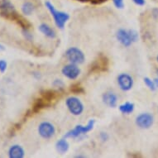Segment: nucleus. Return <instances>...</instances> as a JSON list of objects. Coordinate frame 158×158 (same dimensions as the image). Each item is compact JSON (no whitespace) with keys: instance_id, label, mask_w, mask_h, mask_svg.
Masks as SVG:
<instances>
[{"instance_id":"nucleus-1","label":"nucleus","mask_w":158,"mask_h":158,"mask_svg":"<svg viewBox=\"0 0 158 158\" xmlns=\"http://www.w3.org/2000/svg\"><path fill=\"white\" fill-rule=\"evenodd\" d=\"M46 7L47 9L50 11V13L52 14V16L54 18L55 23L56 24V26L60 29L64 28L65 23L69 20L70 16L69 14L64 12H60V11H57L55 7L52 5L50 2H46Z\"/></svg>"},{"instance_id":"nucleus-2","label":"nucleus","mask_w":158,"mask_h":158,"mask_svg":"<svg viewBox=\"0 0 158 158\" xmlns=\"http://www.w3.org/2000/svg\"><path fill=\"white\" fill-rule=\"evenodd\" d=\"M95 121L94 119H91L89 122L88 123V124L86 126H82V125H78L75 128H73L72 130H70L65 135V138H75L79 136H81L82 134H86L87 132H90L91 130L93 129Z\"/></svg>"},{"instance_id":"nucleus-3","label":"nucleus","mask_w":158,"mask_h":158,"mask_svg":"<svg viewBox=\"0 0 158 158\" xmlns=\"http://www.w3.org/2000/svg\"><path fill=\"white\" fill-rule=\"evenodd\" d=\"M66 106L73 115H81L84 111V105L76 97H70L66 99Z\"/></svg>"},{"instance_id":"nucleus-4","label":"nucleus","mask_w":158,"mask_h":158,"mask_svg":"<svg viewBox=\"0 0 158 158\" xmlns=\"http://www.w3.org/2000/svg\"><path fill=\"white\" fill-rule=\"evenodd\" d=\"M65 56L71 63L82 64L85 60V55L77 47H70L65 52Z\"/></svg>"},{"instance_id":"nucleus-5","label":"nucleus","mask_w":158,"mask_h":158,"mask_svg":"<svg viewBox=\"0 0 158 158\" xmlns=\"http://www.w3.org/2000/svg\"><path fill=\"white\" fill-rule=\"evenodd\" d=\"M39 135L45 139H49L54 136L56 129L54 125L49 122H42L38 127Z\"/></svg>"},{"instance_id":"nucleus-6","label":"nucleus","mask_w":158,"mask_h":158,"mask_svg":"<svg viewBox=\"0 0 158 158\" xmlns=\"http://www.w3.org/2000/svg\"><path fill=\"white\" fill-rule=\"evenodd\" d=\"M153 121H154L153 116L148 113L141 114L136 118V123L141 128H149L153 124Z\"/></svg>"},{"instance_id":"nucleus-7","label":"nucleus","mask_w":158,"mask_h":158,"mask_svg":"<svg viewBox=\"0 0 158 158\" xmlns=\"http://www.w3.org/2000/svg\"><path fill=\"white\" fill-rule=\"evenodd\" d=\"M62 74L70 80H75L81 74V70L76 64L71 63L69 65H65L62 69Z\"/></svg>"},{"instance_id":"nucleus-8","label":"nucleus","mask_w":158,"mask_h":158,"mask_svg":"<svg viewBox=\"0 0 158 158\" xmlns=\"http://www.w3.org/2000/svg\"><path fill=\"white\" fill-rule=\"evenodd\" d=\"M109 67V60L106 56L103 55H100L98 57V59L91 65V70L94 72H98V71H105L108 70Z\"/></svg>"},{"instance_id":"nucleus-9","label":"nucleus","mask_w":158,"mask_h":158,"mask_svg":"<svg viewBox=\"0 0 158 158\" xmlns=\"http://www.w3.org/2000/svg\"><path fill=\"white\" fill-rule=\"evenodd\" d=\"M118 84L122 90H130L133 85V80L127 74H121L118 77Z\"/></svg>"},{"instance_id":"nucleus-10","label":"nucleus","mask_w":158,"mask_h":158,"mask_svg":"<svg viewBox=\"0 0 158 158\" xmlns=\"http://www.w3.org/2000/svg\"><path fill=\"white\" fill-rule=\"evenodd\" d=\"M116 36L118 41L124 47H129L130 45L132 44V42L128 33V31H126L124 29H119L117 31Z\"/></svg>"},{"instance_id":"nucleus-11","label":"nucleus","mask_w":158,"mask_h":158,"mask_svg":"<svg viewBox=\"0 0 158 158\" xmlns=\"http://www.w3.org/2000/svg\"><path fill=\"white\" fill-rule=\"evenodd\" d=\"M25 152L23 148L19 145H13L9 148L8 156L10 158H23L24 157Z\"/></svg>"},{"instance_id":"nucleus-12","label":"nucleus","mask_w":158,"mask_h":158,"mask_svg":"<svg viewBox=\"0 0 158 158\" xmlns=\"http://www.w3.org/2000/svg\"><path fill=\"white\" fill-rule=\"evenodd\" d=\"M117 95L115 94L112 93V92H107L103 95V101L107 106L114 108L117 105Z\"/></svg>"},{"instance_id":"nucleus-13","label":"nucleus","mask_w":158,"mask_h":158,"mask_svg":"<svg viewBox=\"0 0 158 158\" xmlns=\"http://www.w3.org/2000/svg\"><path fill=\"white\" fill-rule=\"evenodd\" d=\"M39 30L41 32L44 34L45 36H47V37L50 38H55L56 37V32L52 27H50L47 24L42 23L39 27Z\"/></svg>"},{"instance_id":"nucleus-14","label":"nucleus","mask_w":158,"mask_h":158,"mask_svg":"<svg viewBox=\"0 0 158 158\" xmlns=\"http://www.w3.org/2000/svg\"><path fill=\"white\" fill-rule=\"evenodd\" d=\"M56 150L60 154H64L68 151L69 149V143L65 139H60L56 143Z\"/></svg>"},{"instance_id":"nucleus-15","label":"nucleus","mask_w":158,"mask_h":158,"mask_svg":"<svg viewBox=\"0 0 158 158\" xmlns=\"http://www.w3.org/2000/svg\"><path fill=\"white\" fill-rule=\"evenodd\" d=\"M119 110L121 113L124 114H129L133 112L134 110V104L132 103H129V102H127L125 104L120 105Z\"/></svg>"},{"instance_id":"nucleus-16","label":"nucleus","mask_w":158,"mask_h":158,"mask_svg":"<svg viewBox=\"0 0 158 158\" xmlns=\"http://www.w3.org/2000/svg\"><path fill=\"white\" fill-rule=\"evenodd\" d=\"M22 11L25 15H31L34 11V5L31 3L26 2L22 7Z\"/></svg>"},{"instance_id":"nucleus-17","label":"nucleus","mask_w":158,"mask_h":158,"mask_svg":"<svg viewBox=\"0 0 158 158\" xmlns=\"http://www.w3.org/2000/svg\"><path fill=\"white\" fill-rule=\"evenodd\" d=\"M144 82H145L146 85L148 86V88L150 89L151 90L154 91L156 89V85H155V82L152 81V80H150L149 78H148V77L144 78Z\"/></svg>"},{"instance_id":"nucleus-18","label":"nucleus","mask_w":158,"mask_h":158,"mask_svg":"<svg viewBox=\"0 0 158 158\" xmlns=\"http://www.w3.org/2000/svg\"><path fill=\"white\" fill-rule=\"evenodd\" d=\"M70 90L72 91V92H74V93H76V94H81L84 92L83 88H82L79 84H75V85H71Z\"/></svg>"},{"instance_id":"nucleus-19","label":"nucleus","mask_w":158,"mask_h":158,"mask_svg":"<svg viewBox=\"0 0 158 158\" xmlns=\"http://www.w3.org/2000/svg\"><path fill=\"white\" fill-rule=\"evenodd\" d=\"M128 33H129L130 37H131V40H132V42H137V40H138V37H139L138 36V33L135 30H129Z\"/></svg>"},{"instance_id":"nucleus-20","label":"nucleus","mask_w":158,"mask_h":158,"mask_svg":"<svg viewBox=\"0 0 158 158\" xmlns=\"http://www.w3.org/2000/svg\"><path fill=\"white\" fill-rule=\"evenodd\" d=\"M7 66H8V64L4 60H0V71L2 73H3L7 70Z\"/></svg>"},{"instance_id":"nucleus-21","label":"nucleus","mask_w":158,"mask_h":158,"mask_svg":"<svg viewBox=\"0 0 158 158\" xmlns=\"http://www.w3.org/2000/svg\"><path fill=\"white\" fill-rule=\"evenodd\" d=\"M113 2L118 8H123L124 7L123 0H113Z\"/></svg>"},{"instance_id":"nucleus-22","label":"nucleus","mask_w":158,"mask_h":158,"mask_svg":"<svg viewBox=\"0 0 158 158\" xmlns=\"http://www.w3.org/2000/svg\"><path fill=\"white\" fill-rule=\"evenodd\" d=\"M53 85L56 86V87H59V88H61L64 86V83L60 80H56V81L53 82Z\"/></svg>"},{"instance_id":"nucleus-23","label":"nucleus","mask_w":158,"mask_h":158,"mask_svg":"<svg viewBox=\"0 0 158 158\" xmlns=\"http://www.w3.org/2000/svg\"><path fill=\"white\" fill-rule=\"evenodd\" d=\"M132 1L139 6H143L145 4V0H132Z\"/></svg>"},{"instance_id":"nucleus-24","label":"nucleus","mask_w":158,"mask_h":158,"mask_svg":"<svg viewBox=\"0 0 158 158\" xmlns=\"http://www.w3.org/2000/svg\"><path fill=\"white\" fill-rule=\"evenodd\" d=\"M100 137H101V139L103 141H107L108 140V138H109V136H108V134L105 133V132H101Z\"/></svg>"},{"instance_id":"nucleus-25","label":"nucleus","mask_w":158,"mask_h":158,"mask_svg":"<svg viewBox=\"0 0 158 158\" xmlns=\"http://www.w3.org/2000/svg\"><path fill=\"white\" fill-rule=\"evenodd\" d=\"M91 3H94V4H98V3H104L107 0H89Z\"/></svg>"},{"instance_id":"nucleus-26","label":"nucleus","mask_w":158,"mask_h":158,"mask_svg":"<svg viewBox=\"0 0 158 158\" xmlns=\"http://www.w3.org/2000/svg\"><path fill=\"white\" fill-rule=\"evenodd\" d=\"M154 82H155V85L156 87H158V78H156V79H155L154 80Z\"/></svg>"},{"instance_id":"nucleus-27","label":"nucleus","mask_w":158,"mask_h":158,"mask_svg":"<svg viewBox=\"0 0 158 158\" xmlns=\"http://www.w3.org/2000/svg\"><path fill=\"white\" fill-rule=\"evenodd\" d=\"M4 50H5V47H3L2 44H0V51H4Z\"/></svg>"},{"instance_id":"nucleus-28","label":"nucleus","mask_w":158,"mask_h":158,"mask_svg":"<svg viewBox=\"0 0 158 158\" xmlns=\"http://www.w3.org/2000/svg\"><path fill=\"white\" fill-rule=\"evenodd\" d=\"M79 1H81V2H87L88 0H79Z\"/></svg>"},{"instance_id":"nucleus-29","label":"nucleus","mask_w":158,"mask_h":158,"mask_svg":"<svg viewBox=\"0 0 158 158\" xmlns=\"http://www.w3.org/2000/svg\"><path fill=\"white\" fill-rule=\"evenodd\" d=\"M157 60H158V56H157Z\"/></svg>"},{"instance_id":"nucleus-30","label":"nucleus","mask_w":158,"mask_h":158,"mask_svg":"<svg viewBox=\"0 0 158 158\" xmlns=\"http://www.w3.org/2000/svg\"><path fill=\"white\" fill-rule=\"evenodd\" d=\"M157 74H158V70H157Z\"/></svg>"}]
</instances>
